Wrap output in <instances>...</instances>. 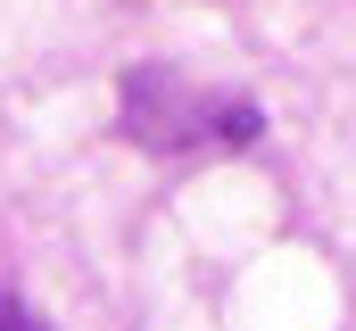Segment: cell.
<instances>
[{"label":"cell","instance_id":"obj_1","mask_svg":"<svg viewBox=\"0 0 356 331\" xmlns=\"http://www.w3.org/2000/svg\"><path fill=\"white\" fill-rule=\"evenodd\" d=\"M116 124L149 158H199V150H249L266 133V108L232 83H199L166 58H141L116 75Z\"/></svg>","mask_w":356,"mask_h":331},{"label":"cell","instance_id":"obj_2","mask_svg":"<svg viewBox=\"0 0 356 331\" xmlns=\"http://www.w3.org/2000/svg\"><path fill=\"white\" fill-rule=\"evenodd\" d=\"M0 331H42V323H33V315H25V307H17V298L0 290Z\"/></svg>","mask_w":356,"mask_h":331}]
</instances>
